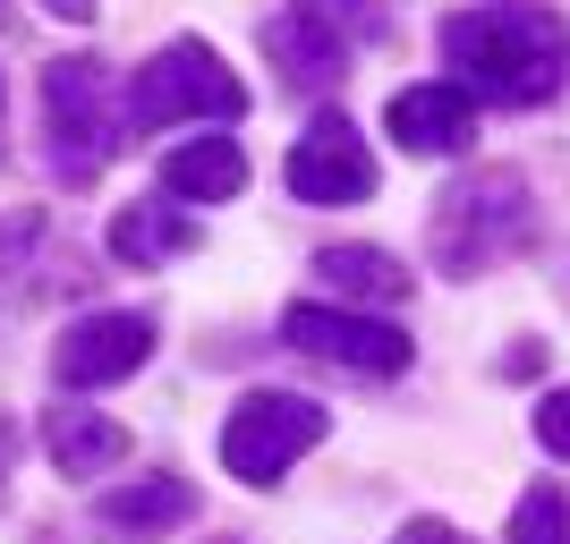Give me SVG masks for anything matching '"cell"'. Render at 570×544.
<instances>
[{
  "mask_svg": "<svg viewBox=\"0 0 570 544\" xmlns=\"http://www.w3.org/2000/svg\"><path fill=\"white\" fill-rule=\"evenodd\" d=\"M443 69L452 86H469L476 102H502V111H528V102L562 95L570 69V26L537 0H476L443 18Z\"/></svg>",
  "mask_w": 570,
  "mask_h": 544,
  "instance_id": "6da1fadb",
  "label": "cell"
},
{
  "mask_svg": "<svg viewBox=\"0 0 570 544\" xmlns=\"http://www.w3.org/2000/svg\"><path fill=\"white\" fill-rule=\"evenodd\" d=\"M528 238H537V196H528L520 170H469L460 188L434 196V221H426V247L452 281H476V273L528 256Z\"/></svg>",
  "mask_w": 570,
  "mask_h": 544,
  "instance_id": "7a4b0ae2",
  "label": "cell"
},
{
  "mask_svg": "<svg viewBox=\"0 0 570 544\" xmlns=\"http://www.w3.org/2000/svg\"><path fill=\"white\" fill-rule=\"evenodd\" d=\"M128 145V111H119L111 60L95 51H69L43 69V162L60 188H86L111 170V154Z\"/></svg>",
  "mask_w": 570,
  "mask_h": 544,
  "instance_id": "3957f363",
  "label": "cell"
},
{
  "mask_svg": "<svg viewBox=\"0 0 570 544\" xmlns=\"http://www.w3.org/2000/svg\"><path fill=\"white\" fill-rule=\"evenodd\" d=\"M247 86L222 69L214 43H163L128 77V128H179V119H238Z\"/></svg>",
  "mask_w": 570,
  "mask_h": 544,
  "instance_id": "277c9868",
  "label": "cell"
},
{
  "mask_svg": "<svg viewBox=\"0 0 570 544\" xmlns=\"http://www.w3.org/2000/svg\"><path fill=\"white\" fill-rule=\"evenodd\" d=\"M324 408L298 400V392H247V400L230 408V426H222V468L238 476V485H273V476L289 468V459H307L315 443H324Z\"/></svg>",
  "mask_w": 570,
  "mask_h": 544,
  "instance_id": "5b68a950",
  "label": "cell"
},
{
  "mask_svg": "<svg viewBox=\"0 0 570 544\" xmlns=\"http://www.w3.org/2000/svg\"><path fill=\"white\" fill-rule=\"evenodd\" d=\"M282 340L298 357H315V366H350V375H409V332L383 324V315H357V307H324V298H307V307L282 315Z\"/></svg>",
  "mask_w": 570,
  "mask_h": 544,
  "instance_id": "8992f818",
  "label": "cell"
},
{
  "mask_svg": "<svg viewBox=\"0 0 570 544\" xmlns=\"http://www.w3.org/2000/svg\"><path fill=\"white\" fill-rule=\"evenodd\" d=\"M154 357V315H77L60 340H51V383L60 392H102V383H128Z\"/></svg>",
  "mask_w": 570,
  "mask_h": 544,
  "instance_id": "52a82bcc",
  "label": "cell"
},
{
  "mask_svg": "<svg viewBox=\"0 0 570 544\" xmlns=\"http://www.w3.org/2000/svg\"><path fill=\"white\" fill-rule=\"evenodd\" d=\"M282 179H289L298 205H366V196H375V154H366V137H357L341 111H324L307 137L289 145Z\"/></svg>",
  "mask_w": 570,
  "mask_h": 544,
  "instance_id": "ba28073f",
  "label": "cell"
},
{
  "mask_svg": "<svg viewBox=\"0 0 570 544\" xmlns=\"http://www.w3.org/2000/svg\"><path fill=\"white\" fill-rule=\"evenodd\" d=\"M383 128L409 154H460L476 137V95L469 86H401V95L383 102Z\"/></svg>",
  "mask_w": 570,
  "mask_h": 544,
  "instance_id": "9c48e42d",
  "label": "cell"
},
{
  "mask_svg": "<svg viewBox=\"0 0 570 544\" xmlns=\"http://www.w3.org/2000/svg\"><path fill=\"white\" fill-rule=\"evenodd\" d=\"M188 520H196L188 476H128L119 494L95 502V527L102 536H128V544H154V536H170V527H188Z\"/></svg>",
  "mask_w": 570,
  "mask_h": 544,
  "instance_id": "30bf717a",
  "label": "cell"
},
{
  "mask_svg": "<svg viewBox=\"0 0 570 544\" xmlns=\"http://www.w3.org/2000/svg\"><path fill=\"white\" fill-rule=\"evenodd\" d=\"M205 247V230H196V214H179L170 196H145V205H119L111 214V256L119 264H179Z\"/></svg>",
  "mask_w": 570,
  "mask_h": 544,
  "instance_id": "8fae6325",
  "label": "cell"
},
{
  "mask_svg": "<svg viewBox=\"0 0 570 544\" xmlns=\"http://www.w3.org/2000/svg\"><path fill=\"white\" fill-rule=\"evenodd\" d=\"M43 443L60 459V476H111L128 459V426H111L102 408H77V400H60L43 417Z\"/></svg>",
  "mask_w": 570,
  "mask_h": 544,
  "instance_id": "7c38bea8",
  "label": "cell"
},
{
  "mask_svg": "<svg viewBox=\"0 0 570 544\" xmlns=\"http://www.w3.org/2000/svg\"><path fill=\"white\" fill-rule=\"evenodd\" d=\"M163 188L170 196H196V205H230L247 188V154L230 137H196V145H170L163 154Z\"/></svg>",
  "mask_w": 570,
  "mask_h": 544,
  "instance_id": "4fadbf2b",
  "label": "cell"
},
{
  "mask_svg": "<svg viewBox=\"0 0 570 544\" xmlns=\"http://www.w3.org/2000/svg\"><path fill=\"white\" fill-rule=\"evenodd\" d=\"M264 51L282 60V77L289 86H333L341 77V60H350V43H341L324 18H307V9H289V18H273L264 26Z\"/></svg>",
  "mask_w": 570,
  "mask_h": 544,
  "instance_id": "5bb4252c",
  "label": "cell"
},
{
  "mask_svg": "<svg viewBox=\"0 0 570 544\" xmlns=\"http://www.w3.org/2000/svg\"><path fill=\"white\" fill-rule=\"evenodd\" d=\"M315 273H324V289H333L341 307H401L409 298L401 256H383V247H324Z\"/></svg>",
  "mask_w": 570,
  "mask_h": 544,
  "instance_id": "9a60e30c",
  "label": "cell"
},
{
  "mask_svg": "<svg viewBox=\"0 0 570 544\" xmlns=\"http://www.w3.org/2000/svg\"><path fill=\"white\" fill-rule=\"evenodd\" d=\"M511 544H570V502L553 494V485L520 494V511H511Z\"/></svg>",
  "mask_w": 570,
  "mask_h": 544,
  "instance_id": "2e32d148",
  "label": "cell"
},
{
  "mask_svg": "<svg viewBox=\"0 0 570 544\" xmlns=\"http://www.w3.org/2000/svg\"><path fill=\"white\" fill-rule=\"evenodd\" d=\"M307 18H324L341 43H375L383 34V0H298Z\"/></svg>",
  "mask_w": 570,
  "mask_h": 544,
  "instance_id": "e0dca14e",
  "label": "cell"
},
{
  "mask_svg": "<svg viewBox=\"0 0 570 544\" xmlns=\"http://www.w3.org/2000/svg\"><path fill=\"white\" fill-rule=\"evenodd\" d=\"M537 443H546L553 459H570V392H546V400H537Z\"/></svg>",
  "mask_w": 570,
  "mask_h": 544,
  "instance_id": "ac0fdd59",
  "label": "cell"
},
{
  "mask_svg": "<svg viewBox=\"0 0 570 544\" xmlns=\"http://www.w3.org/2000/svg\"><path fill=\"white\" fill-rule=\"evenodd\" d=\"M392 544H469V536H460L452 520H409V527H401Z\"/></svg>",
  "mask_w": 570,
  "mask_h": 544,
  "instance_id": "d6986e66",
  "label": "cell"
},
{
  "mask_svg": "<svg viewBox=\"0 0 570 544\" xmlns=\"http://www.w3.org/2000/svg\"><path fill=\"white\" fill-rule=\"evenodd\" d=\"M51 18H95V0H43Z\"/></svg>",
  "mask_w": 570,
  "mask_h": 544,
  "instance_id": "ffe728a7",
  "label": "cell"
},
{
  "mask_svg": "<svg viewBox=\"0 0 570 544\" xmlns=\"http://www.w3.org/2000/svg\"><path fill=\"white\" fill-rule=\"evenodd\" d=\"M0 128H9V95H0ZM0 154H9V137H0Z\"/></svg>",
  "mask_w": 570,
  "mask_h": 544,
  "instance_id": "44dd1931",
  "label": "cell"
},
{
  "mask_svg": "<svg viewBox=\"0 0 570 544\" xmlns=\"http://www.w3.org/2000/svg\"><path fill=\"white\" fill-rule=\"evenodd\" d=\"M0 502H9V485H0Z\"/></svg>",
  "mask_w": 570,
  "mask_h": 544,
  "instance_id": "7402d4cb",
  "label": "cell"
}]
</instances>
